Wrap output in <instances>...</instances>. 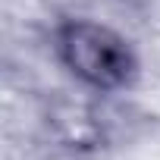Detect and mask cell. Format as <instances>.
Returning <instances> with one entry per match:
<instances>
[{"instance_id":"1","label":"cell","mask_w":160,"mask_h":160,"mask_svg":"<svg viewBox=\"0 0 160 160\" xmlns=\"http://www.w3.org/2000/svg\"><path fill=\"white\" fill-rule=\"evenodd\" d=\"M63 63L94 88H116L135 69L132 50L119 35L98 22H69L60 28Z\"/></svg>"}]
</instances>
